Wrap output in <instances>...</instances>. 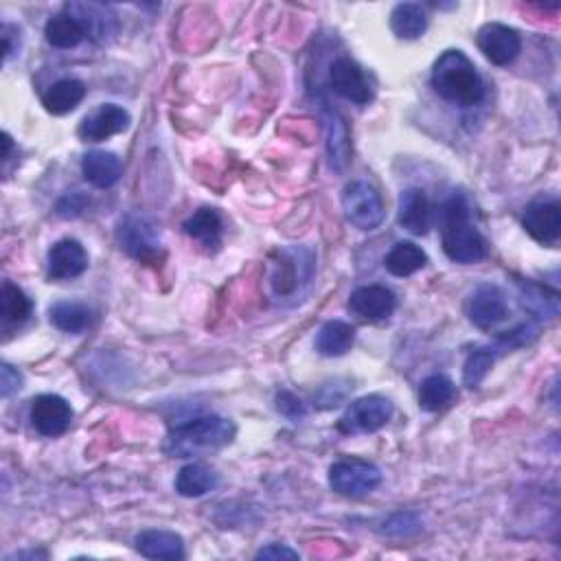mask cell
<instances>
[{
	"label": "cell",
	"mask_w": 561,
	"mask_h": 561,
	"mask_svg": "<svg viewBox=\"0 0 561 561\" xmlns=\"http://www.w3.org/2000/svg\"><path fill=\"white\" fill-rule=\"evenodd\" d=\"M432 88L461 108L478 106L485 99V82L463 51H445L432 68Z\"/></svg>",
	"instance_id": "cell-1"
},
{
	"label": "cell",
	"mask_w": 561,
	"mask_h": 561,
	"mask_svg": "<svg viewBox=\"0 0 561 561\" xmlns=\"http://www.w3.org/2000/svg\"><path fill=\"white\" fill-rule=\"evenodd\" d=\"M235 423L224 417H200L169 432L165 452L171 459H196L220 452L235 439Z\"/></svg>",
	"instance_id": "cell-2"
},
{
	"label": "cell",
	"mask_w": 561,
	"mask_h": 561,
	"mask_svg": "<svg viewBox=\"0 0 561 561\" xmlns=\"http://www.w3.org/2000/svg\"><path fill=\"white\" fill-rule=\"evenodd\" d=\"M443 253L454 263H478L487 257V239L469 220V204L465 196H454L445 204Z\"/></svg>",
	"instance_id": "cell-3"
},
{
	"label": "cell",
	"mask_w": 561,
	"mask_h": 561,
	"mask_svg": "<svg viewBox=\"0 0 561 561\" xmlns=\"http://www.w3.org/2000/svg\"><path fill=\"white\" fill-rule=\"evenodd\" d=\"M314 279V253L307 248L279 250L277 259L270 261L268 281L279 301L296 299Z\"/></svg>",
	"instance_id": "cell-4"
},
{
	"label": "cell",
	"mask_w": 561,
	"mask_h": 561,
	"mask_svg": "<svg viewBox=\"0 0 561 561\" xmlns=\"http://www.w3.org/2000/svg\"><path fill=\"white\" fill-rule=\"evenodd\" d=\"M382 483L380 467L362 459H342L329 469V485L340 496H369Z\"/></svg>",
	"instance_id": "cell-5"
},
{
	"label": "cell",
	"mask_w": 561,
	"mask_h": 561,
	"mask_svg": "<svg viewBox=\"0 0 561 561\" xmlns=\"http://www.w3.org/2000/svg\"><path fill=\"white\" fill-rule=\"evenodd\" d=\"M342 211L360 231H373L384 222V202L380 191L364 180H353L342 191Z\"/></svg>",
	"instance_id": "cell-6"
},
{
	"label": "cell",
	"mask_w": 561,
	"mask_h": 561,
	"mask_svg": "<svg viewBox=\"0 0 561 561\" xmlns=\"http://www.w3.org/2000/svg\"><path fill=\"white\" fill-rule=\"evenodd\" d=\"M119 244L125 253L141 263H158L163 259V239L158 228L141 215H130L121 222Z\"/></svg>",
	"instance_id": "cell-7"
},
{
	"label": "cell",
	"mask_w": 561,
	"mask_h": 561,
	"mask_svg": "<svg viewBox=\"0 0 561 561\" xmlns=\"http://www.w3.org/2000/svg\"><path fill=\"white\" fill-rule=\"evenodd\" d=\"M391 417V399H386L384 395H364L345 410V415L338 421V428L345 434H369L382 430Z\"/></svg>",
	"instance_id": "cell-8"
},
{
	"label": "cell",
	"mask_w": 561,
	"mask_h": 561,
	"mask_svg": "<svg viewBox=\"0 0 561 561\" xmlns=\"http://www.w3.org/2000/svg\"><path fill=\"white\" fill-rule=\"evenodd\" d=\"M329 86L336 95L347 99L358 106H366L373 99V86L369 77L349 57H338V60L329 68Z\"/></svg>",
	"instance_id": "cell-9"
},
{
	"label": "cell",
	"mask_w": 561,
	"mask_h": 561,
	"mask_svg": "<svg viewBox=\"0 0 561 561\" xmlns=\"http://www.w3.org/2000/svg\"><path fill=\"white\" fill-rule=\"evenodd\" d=\"M522 224L535 242L557 246L561 237V209L555 198H537L526 206Z\"/></svg>",
	"instance_id": "cell-10"
},
{
	"label": "cell",
	"mask_w": 561,
	"mask_h": 561,
	"mask_svg": "<svg viewBox=\"0 0 561 561\" xmlns=\"http://www.w3.org/2000/svg\"><path fill=\"white\" fill-rule=\"evenodd\" d=\"M476 42L487 60L496 66L511 64L522 51L520 33L507 25H500V22H489L480 29Z\"/></svg>",
	"instance_id": "cell-11"
},
{
	"label": "cell",
	"mask_w": 561,
	"mask_h": 561,
	"mask_svg": "<svg viewBox=\"0 0 561 561\" xmlns=\"http://www.w3.org/2000/svg\"><path fill=\"white\" fill-rule=\"evenodd\" d=\"M130 128V114L117 103H103L95 112L79 123V139L86 143L106 141L110 136H117Z\"/></svg>",
	"instance_id": "cell-12"
},
{
	"label": "cell",
	"mask_w": 561,
	"mask_h": 561,
	"mask_svg": "<svg viewBox=\"0 0 561 561\" xmlns=\"http://www.w3.org/2000/svg\"><path fill=\"white\" fill-rule=\"evenodd\" d=\"M31 421L42 437H62L73 421L71 404L60 395H40L33 399Z\"/></svg>",
	"instance_id": "cell-13"
},
{
	"label": "cell",
	"mask_w": 561,
	"mask_h": 561,
	"mask_svg": "<svg viewBox=\"0 0 561 561\" xmlns=\"http://www.w3.org/2000/svg\"><path fill=\"white\" fill-rule=\"evenodd\" d=\"M467 316L478 329H491L507 316V299L498 285H480L469 296Z\"/></svg>",
	"instance_id": "cell-14"
},
{
	"label": "cell",
	"mask_w": 561,
	"mask_h": 561,
	"mask_svg": "<svg viewBox=\"0 0 561 561\" xmlns=\"http://www.w3.org/2000/svg\"><path fill=\"white\" fill-rule=\"evenodd\" d=\"M88 268V253L77 239L57 242L47 257V274L51 281H68L82 277Z\"/></svg>",
	"instance_id": "cell-15"
},
{
	"label": "cell",
	"mask_w": 561,
	"mask_h": 561,
	"mask_svg": "<svg viewBox=\"0 0 561 561\" xmlns=\"http://www.w3.org/2000/svg\"><path fill=\"white\" fill-rule=\"evenodd\" d=\"M323 123H325V139H327V156L329 165L336 171H345L351 163V136L347 121L336 108H329L323 103Z\"/></svg>",
	"instance_id": "cell-16"
},
{
	"label": "cell",
	"mask_w": 561,
	"mask_h": 561,
	"mask_svg": "<svg viewBox=\"0 0 561 561\" xmlns=\"http://www.w3.org/2000/svg\"><path fill=\"white\" fill-rule=\"evenodd\" d=\"M349 307L362 318L386 320L388 316H393L397 299L384 285H364V288H358L351 294Z\"/></svg>",
	"instance_id": "cell-17"
},
{
	"label": "cell",
	"mask_w": 561,
	"mask_h": 561,
	"mask_svg": "<svg viewBox=\"0 0 561 561\" xmlns=\"http://www.w3.org/2000/svg\"><path fill=\"white\" fill-rule=\"evenodd\" d=\"M432 222L430 200L421 189H408L399 198V224L412 235H426Z\"/></svg>",
	"instance_id": "cell-18"
},
{
	"label": "cell",
	"mask_w": 561,
	"mask_h": 561,
	"mask_svg": "<svg viewBox=\"0 0 561 561\" xmlns=\"http://www.w3.org/2000/svg\"><path fill=\"white\" fill-rule=\"evenodd\" d=\"M136 551L147 559H169L176 561L185 557V542L171 531H143L136 535Z\"/></svg>",
	"instance_id": "cell-19"
},
{
	"label": "cell",
	"mask_w": 561,
	"mask_h": 561,
	"mask_svg": "<svg viewBox=\"0 0 561 561\" xmlns=\"http://www.w3.org/2000/svg\"><path fill=\"white\" fill-rule=\"evenodd\" d=\"M82 171L90 185H95L99 189H108L119 182L123 174V163L117 154L95 150L84 156Z\"/></svg>",
	"instance_id": "cell-20"
},
{
	"label": "cell",
	"mask_w": 561,
	"mask_h": 561,
	"mask_svg": "<svg viewBox=\"0 0 561 561\" xmlns=\"http://www.w3.org/2000/svg\"><path fill=\"white\" fill-rule=\"evenodd\" d=\"M356 342V329L345 320H329L316 334V351L325 358H338L351 351Z\"/></svg>",
	"instance_id": "cell-21"
},
{
	"label": "cell",
	"mask_w": 561,
	"mask_h": 561,
	"mask_svg": "<svg viewBox=\"0 0 561 561\" xmlns=\"http://www.w3.org/2000/svg\"><path fill=\"white\" fill-rule=\"evenodd\" d=\"M84 97L86 86L79 79H60L42 95V106L47 108V112L62 117V114L73 112L84 101Z\"/></svg>",
	"instance_id": "cell-22"
},
{
	"label": "cell",
	"mask_w": 561,
	"mask_h": 561,
	"mask_svg": "<svg viewBox=\"0 0 561 561\" xmlns=\"http://www.w3.org/2000/svg\"><path fill=\"white\" fill-rule=\"evenodd\" d=\"M185 233L200 242L206 250H217L222 244V217L215 209H200L185 222Z\"/></svg>",
	"instance_id": "cell-23"
},
{
	"label": "cell",
	"mask_w": 561,
	"mask_h": 561,
	"mask_svg": "<svg viewBox=\"0 0 561 561\" xmlns=\"http://www.w3.org/2000/svg\"><path fill=\"white\" fill-rule=\"evenodd\" d=\"M220 483V478L211 467L202 463H189L176 476V491L185 498H200L213 491Z\"/></svg>",
	"instance_id": "cell-24"
},
{
	"label": "cell",
	"mask_w": 561,
	"mask_h": 561,
	"mask_svg": "<svg viewBox=\"0 0 561 561\" xmlns=\"http://www.w3.org/2000/svg\"><path fill=\"white\" fill-rule=\"evenodd\" d=\"M391 29L402 40H419L428 29V14L419 3H399L391 14Z\"/></svg>",
	"instance_id": "cell-25"
},
{
	"label": "cell",
	"mask_w": 561,
	"mask_h": 561,
	"mask_svg": "<svg viewBox=\"0 0 561 561\" xmlns=\"http://www.w3.org/2000/svg\"><path fill=\"white\" fill-rule=\"evenodd\" d=\"M51 323L64 334H82L93 325V309L84 303L62 301L49 309Z\"/></svg>",
	"instance_id": "cell-26"
},
{
	"label": "cell",
	"mask_w": 561,
	"mask_h": 561,
	"mask_svg": "<svg viewBox=\"0 0 561 561\" xmlns=\"http://www.w3.org/2000/svg\"><path fill=\"white\" fill-rule=\"evenodd\" d=\"M44 36L55 49H75L86 38V29L82 27V22L66 11V14L55 16L47 22Z\"/></svg>",
	"instance_id": "cell-27"
},
{
	"label": "cell",
	"mask_w": 561,
	"mask_h": 561,
	"mask_svg": "<svg viewBox=\"0 0 561 561\" xmlns=\"http://www.w3.org/2000/svg\"><path fill=\"white\" fill-rule=\"evenodd\" d=\"M426 263H428L426 253L412 242L395 244L391 253H388L384 259V266L393 277H410V274L426 268Z\"/></svg>",
	"instance_id": "cell-28"
},
{
	"label": "cell",
	"mask_w": 561,
	"mask_h": 561,
	"mask_svg": "<svg viewBox=\"0 0 561 561\" xmlns=\"http://www.w3.org/2000/svg\"><path fill=\"white\" fill-rule=\"evenodd\" d=\"M456 386L445 375H430L419 386V406L428 412H439L452 404Z\"/></svg>",
	"instance_id": "cell-29"
},
{
	"label": "cell",
	"mask_w": 561,
	"mask_h": 561,
	"mask_svg": "<svg viewBox=\"0 0 561 561\" xmlns=\"http://www.w3.org/2000/svg\"><path fill=\"white\" fill-rule=\"evenodd\" d=\"M33 312V303L16 283L5 281L0 288V316L5 325H22Z\"/></svg>",
	"instance_id": "cell-30"
},
{
	"label": "cell",
	"mask_w": 561,
	"mask_h": 561,
	"mask_svg": "<svg viewBox=\"0 0 561 561\" xmlns=\"http://www.w3.org/2000/svg\"><path fill=\"white\" fill-rule=\"evenodd\" d=\"M66 11L71 16H75L82 27L86 29V33H90L93 38H106L112 33L110 22H114V14L103 5H93V3H73L68 5Z\"/></svg>",
	"instance_id": "cell-31"
},
{
	"label": "cell",
	"mask_w": 561,
	"mask_h": 561,
	"mask_svg": "<svg viewBox=\"0 0 561 561\" xmlns=\"http://www.w3.org/2000/svg\"><path fill=\"white\" fill-rule=\"evenodd\" d=\"M522 305L533 312L537 318H553L557 316V294L551 292L548 294L546 288L542 290L540 285H524L522 292Z\"/></svg>",
	"instance_id": "cell-32"
},
{
	"label": "cell",
	"mask_w": 561,
	"mask_h": 561,
	"mask_svg": "<svg viewBox=\"0 0 561 561\" xmlns=\"http://www.w3.org/2000/svg\"><path fill=\"white\" fill-rule=\"evenodd\" d=\"M494 366V356L487 349H476L474 353H469V358L465 362L463 369V382L467 388H478L483 384L489 369Z\"/></svg>",
	"instance_id": "cell-33"
},
{
	"label": "cell",
	"mask_w": 561,
	"mask_h": 561,
	"mask_svg": "<svg viewBox=\"0 0 561 561\" xmlns=\"http://www.w3.org/2000/svg\"><path fill=\"white\" fill-rule=\"evenodd\" d=\"M277 408H279L281 415H285V417L292 419V421H301L307 415V410H305L301 399L296 397V395H292L290 391H281L277 395Z\"/></svg>",
	"instance_id": "cell-34"
},
{
	"label": "cell",
	"mask_w": 561,
	"mask_h": 561,
	"mask_svg": "<svg viewBox=\"0 0 561 561\" xmlns=\"http://www.w3.org/2000/svg\"><path fill=\"white\" fill-rule=\"evenodd\" d=\"M20 388H22V375L14 369V366L5 362L0 366V395L7 399L16 391H20Z\"/></svg>",
	"instance_id": "cell-35"
},
{
	"label": "cell",
	"mask_w": 561,
	"mask_h": 561,
	"mask_svg": "<svg viewBox=\"0 0 561 561\" xmlns=\"http://www.w3.org/2000/svg\"><path fill=\"white\" fill-rule=\"evenodd\" d=\"M299 559V553L292 551V548L288 546H281V544H270L266 548H261V551L257 553V559Z\"/></svg>",
	"instance_id": "cell-36"
}]
</instances>
